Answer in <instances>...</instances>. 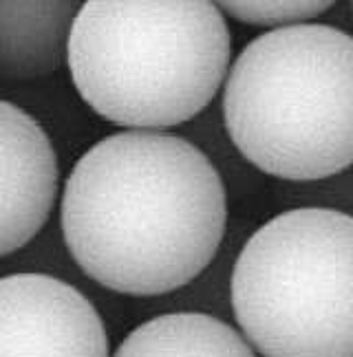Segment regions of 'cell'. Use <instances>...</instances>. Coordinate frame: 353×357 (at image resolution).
Here are the masks:
<instances>
[{"instance_id":"1","label":"cell","mask_w":353,"mask_h":357,"mask_svg":"<svg viewBox=\"0 0 353 357\" xmlns=\"http://www.w3.org/2000/svg\"><path fill=\"white\" fill-rule=\"evenodd\" d=\"M225 188L212 161L176 135L128 130L82 155L66 178L62 231L75 263L126 296L181 289L225 231Z\"/></svg>"},{"instance_id":"2","label":"cell","mask_w":353,"mask_h":357,"mask_svg":"<svg viewBox=\"0 0 353 357\" xmlns=\"http://www.w3.org/2000/svg\"><path fill=\"white\" fill-rule=\"evenodd\" d=\"M232 36L201 0H91L69 36V71L100 117L137 130L199 115L227 73Z\"/></svg>"},{"instance_id":"3","label":"cell","mask_w":353,"mask_h":357,"mask_svg":"<svg viewBox=\"0 0 353 357\" xmlns=\"http://www.w3.org/2000/svg\"><path fill=\"white\" fill-rule=\"evenodd\" d=\"M225 130L261 172L318 181L353 163V38L296 24L241 51L223 89Z\"/></svg>"},{"instance_id":"4","label":"cell","mask_w":353,"mask_h":357,"mask_svg":"<svg viewBox=\"0 0 353 357\" xmlns=\"http://www.w3.org/2000/svg\"><path fill=\"white\" fill-rule=\"evenodd\" d=\"M234 320L263 357H353V216L301 208L243 245Z\"/></svg>"},{"instance_id":"5","label":"cell","mask_w":353,"mask_h":357,"mask_svg":"<svg viewBox=\"0 0 353 357\" xmlns=\"http://www.w3.org/2000/svg\"><path fill=\"white\" fill-rule=\"evenodd\" d=\"M0 357H111L100 313L47 273L0 280Z\"/></svg>"},{"instance_id":"6","label":"cell","mask_w":353,"mask_h":357,"mask_svg":"<svg viewBox=\"0 0 353 357\" xmlns=\"http://www.w3.org/2000/svg\"><path fill=\"white\" fill-rule=\"evenodd\" d=\"M3 216L0 254L29 243L47 223L58 195V159L40 123L11 102L0 104Z\"/></svg>"},{"instance_id":"7","label":"cell","mask_w":353,"mask_h":357,"mask_svg":"<svg viewBox=\"0 0 353 357\" xmlns=\"http://www.w3.org/2000/svg\"><path fill=\"white\" fill-rule=\"evenodd\" d=\"M73 3H0V68L7 79H33L60 64L77 11Z\"/></svg>"},{"instance_id":"8","label":"cell","mask_w":353,"mask_h":357,"mask_svg":"<svg viewBox=\"0 0 353 357\" xmlns=\"http://www.w3.org/2000/svg\"><path fill=\"white\" fill-rule=\"evenodd\" d=\"M113 357H256L234 326L208 313H166L140 324Z\"/></svg>"},{"instance_id":"9","label":"cell","mask_w":353,"mask_h":357,"mask_svg":"<svg viewBox=\"0 0 353 357\" xmlns=\"http://www.w3.org/2000/svg\"><path fill=\"white\" fill-rule=\"evenodd\" d=\"M331 7L327 0H311V3H303V0H294V3H285V0H276V3H221L219 9H225L234 20L256 24V26H276V29H285V26H296L305 24V20L318 18Z\"/></svg>"}]
</instances>
